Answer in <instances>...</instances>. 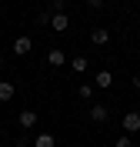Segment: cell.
I'll use <instances>...</instances> for the list:
<instances>
[{"mask_svg":"<svg viewBox=\"0 0 140 147\" xmlns=\"http://www.w3.org/2000/svg\"><path fill=\"white\" fill-rule=\"evenodd\" d=\"M140 130V114L130 110V114H123V134H137Z\"/></svg>","mask_w":140,"mask_h":147,"instance_id":"6da1fadb","label":"cell"},{"mask_svg":"<svg viewBox=\"0 0 140 147\" xmlns=\"http://www.w3.org/2000/svg\"><path fill=\"white\" fill-rule=\"evenodd\" d=\"M30 50H33V40H30V37H17V40H13V54L17 57H27Z\"/></svg>","mask_w":140,"mask_h":147,"instance_id":"7a4b0ae2","label":"cell"},{"mask_svg":"<svg viewBox=\"0 0 140 147\" xmlns=\"http://www.w3.org/2000/svg\"><path fill=\"white\" fill-rule=\"evenodd\" d=\"M90 44L93 47H107V44H110V30H107V27H97L90 34Z\"/></svg>","mask_w":140,"mask_h":147,"instance_id":"3957f363","label":"cell"},{"mask_svg":"<svg viewBox=\"0 0 140 147\" xmlns=\"http://www.w3.org/2000/svg\"><path fill=\"white\" fill-rule=\"evenodd\" d=\"M50 27H54L57 34H64V30H70V17H67V13H54V17H50Z\"/></svg>","mask_w":140,"mask_h":147,"instance_id":"277c9868","label":"cell"},{"mask_svg":"<svg viewBox=\"0 0 140 147\" xmlns=\"http://www.w3.org/2000/svg\"><path fill=\"white\" fill-rule=\"evenodd\" d=\"M30 147H57V140H54V134L44 130V134H37V137L30 140Z\"/></svg>","mask_w":140,"mask_h":147,"instance_id":"5b68a950","label":"cell"},{"mask_svg":"<svg viewBox=\"0 0 140 147\" xmlns=\"http://www.w3.org/2000/svg\"><path fill=\"white\" fill-rule=\"evenodd\" d=\"M90 117L97 120V124H103V120L110 117V110H107V104H93V107H90Z\"/></svg>","mask_w":140,"mask_h":147,"instance_id":"8992f818","label":"cell"},{"mask_svg":"<svg viewBox=\"0 0 140 147\" xmlns=\"http://www.w3.org/2000/svg\"><path fill=\"white\" fill-rule=\"evenodd\" d=\"M47 64H50V67H64V64H67V54H64V50H57V47H54V50L47 54Z\"/></svg>","mask_w":140,"mask_h":147,"instance_id":"52a82bcc","label":"cell"},{"mask_svg":"<svg viewBox=\"0 0 140 147\" xmlns=\"http://www.w3.org/2000/svg\"><path fill=\"white\" fill-rule=\"evenodd\" d=\"M17 120H20V127H27V130H30V127H37V114H33V110H20V117H17Z\"/></svg>","mask_w":140,"mask_h":147,"instance_id":"ba28073f","label":"cell"},{"mask_svg":"<svg viewBox=\"0 0 140 147\" xmlns=\"http://www.w3.org/2000/svg\"><path fill=\"white\" fill-rule=\"evenodd\" d=\"M87 67H90L87 57H74V60H70V70H74V74H87Z\"/></svg>","mask_w":140,"mask_h":147,"instance_id":"9c48e42d","label":"cell"},{"mask_svg":"<svg viewBox=\"0 0 140 147\" xmlns=\"http://www.w3.org/2000/svg\"><path fill=\"white\" fill-rule=\"evenodd\" d=\"M13 90H17V87H13L10 80H0V100H10V97H13Z\"/></svg>","mask_w":140,"mask_h":147,"instance_id":"30bf717a","label":"cell"},{"mask_svg":"<svg viewBox=\"0 0 140 147\" xmlns=\"http://www.w3.org/2000/svg\"><path fill=\"white\" fill-rule=\"evenodd\" d=\"M77 97L80 100H93V84H80L77 87Z\"/></svg>","mask_w":140,"mask_h":147,"instance_id":"8fae6325","label":"cell"},{"mask_svg":"<svg viewBox=\"0 0 140 147\" xmlns=\"http://www.w3.org/2000/svg\"><path fill=\"white\" fill-rule=\"evenodd\" d=\"M113 84V74L110 70H97V87H110Z\"/></svg>","mask_w":140,"mask_h":147,"instance_id":"7c38bea8","label":"cell"},{"mask_svg":"<svg viewBox=\"0 0 140 147\" xmlns=\"http://www.w3.org/2000/svg\"><path fill=\"white\" fill-rule=\"evenodd\" d=\"M113 147H133V140H130V134H120V137L113 140Z\"/></svg>","mask_w":140,"mask_h":147,"instance_id":"4fadbf2b","label":"cell"},{"mask_svg":"<svg viewBox=\"0 0 140 147\" xmlns=\"http://www.w3.org/2000/svg\"><path fill=\"white\" fill-rule=\"evenodd\" d=\"M54 13H67V0H54Z\"/></svg>","mask_w":140,"mask_h":147,"instance_id":"5bb4252c","label":"cell"},{"mask_svg":"<svg viewBox=\"0 0 140 147\" xmlns=\"http://www.w3.org/2000/svg\"><path fill=\"white\" fill-rule=\"evenodd\" d=\"M87 7H90V10H100V7H103V0H87Z\"/></svg>","mask_w":140,"mask_h":147,"instance_id":"9a60e30c","label":"cell"},{"mask_svg":"<svg viewBox=\"0 0 140 147\" xmlns=\"http://www.w3.org/2000/svg\"><path fill=\"white\" fill-rule=\"evenodd\" d=\"M133 87H137V90H140V74H137V77H133Z\"/></svg>","mask_w":140,"mask_h":147,"instance_id":"2e32d148","label":"cell"},{"mask_svg":"<svg viewBox=\"0 0 140 147\" xmlns=\"http://www.w3.org/2000/svg\"><path fill=\"white\" fill-rule=\"evenodd\" d=\"M13 147H30V144H13Z\"/></svg>","mask_w":140,"mask_h":147,"instance_id":"e0dca14e","label":"cell"},{"mask_svg":"<svg viewBox=\"0 0 140 147\" xmlns=\"http://www.w3.org/2000/svg\"><path fill=\"white\" fill-rule=\"evenodd\" d=\"M0 67H3V57H0Z\"/></svg>","mask_w":140,"mask_h":147,"instance_id":"ac0fdd59","label":"cell"},{"mask_svg":"<svg viewBox=\"0 0 140 147\" xmlns=\"http://www.w3.org/2000/svg\"><path fill=\"white\" fill-rule=\"evenodd\" d=\"M133 147H140V144H133Z\"/></svg>","mask_w":140,"mask_h":147,"instance_id":"d6986e66","label":"cell"},{"mask_svg":"<svg viewBox=\"0 0 140 147\" xmlns=\"http://www.w3.org/2000/svg\"><path fill=\"white\" fill-rule=\"evenodd\" d=\"M80 147H84V144H80Z\"/></svg>","mask_w":140,"mask_h":147,"instance_id":"ffe728a7","label":"cell"}]
</instances>
